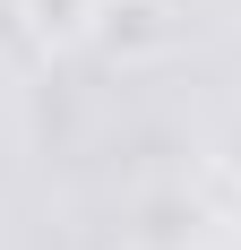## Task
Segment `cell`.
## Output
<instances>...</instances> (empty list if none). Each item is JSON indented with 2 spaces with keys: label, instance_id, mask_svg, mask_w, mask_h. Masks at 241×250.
Listing matches in <instances>:
<instances>
[{
  "label": "cell",
  "instance_id": "1",
  "mask_svg": "<svg viewBox=\"0 0 241 250\" xmlns=\"http://www.w3.org/2000/svg\"><path fill=\"white\" fill-rule=\"evenodd\" d=\"M86 52H103L112 69H146V61L181 52V9L172 0H95Z\"/></svg>",
  "mask_w": 241,
  "mask_h": 250
},
{
  "label": "cell",
  "instance_id": "2",
  "mask_svg": "<svg viewBox=\"0 0 241 250\" xmlns=\"http://www.w3.org/2000/svg\"><path fill=\"white\" fill-rule=\"evenodd\" d=\"M18 35H26L35 52H86L95 0H18Z\"/></svg>",
  "mask_w": 241,
  "mask_h": 250
},
{
  "label": "cell",
  "instance_id": "3",
  "mask_svg": "<svg viewBox=\"0 0 241 250\" xmlns=\"http://www.w3.org/2000/svg\"><path fill=\"white\" fill-rule=\"evenodd\" d=\"M224 173H233V190H241V129H233V147H224Z\"/></svg>",
  "mask_w": 241,
  "mask_h": 250
}]
</instances>
